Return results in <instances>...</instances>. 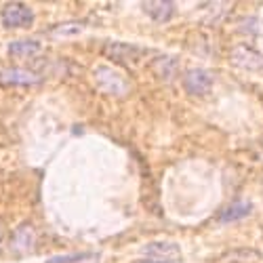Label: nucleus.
Segmentation results:
<instances>
[{"instance_id":"1","label":"nucleus","mask_w":263,"mask_h":263,"mask_svg":"<svg viewBox=\"0 0 263 263\" xmlns=\"http://www.w3.org/2000/svg\"><path fill=\"white\" fill-rule=\"evenodd\" d=\"M95 82L99 89H103L109 95H124L128 91V80L112 68H99L95 72Z\"/></svg>"},{"instance_id":"2","label":"nucleus","mask_w":263,"mask_h":263,"mask_svg":"<svg viewBox=\"0 0 263 263\" xmlns=\"http://www.w3.org/2000/svg\"><path fill=\"white\" fill-rule=\"evenodd\" d=\"M141 253L147 257V261L154 263H175L181 257V249L175 242H149L141 249Z\"/></svg>"},{"instance_id":"3","label":"nucleus","mask_w":263,"mask_h":263,"mask_svg":"<svg viewBox=\"0 0 263 263\" xmlns=\"http://www.w3.org/2000/svg\"><path fill=\"white\" fill-rule=\"evenodd\" d=\"M230 61L234 65H238V68H242V70H251V72L263 74V55L257 53L251 47H245V45L234 47L232 53H230Z\"/></svg>"},{"instance_id":"4","label":"nucleus","mask_w":263,"mask_h":263,"mask_svg":"<svg viewBox=\"0 0 263 263\" xmlns=\"http://www.w3.org/2000/svg\"><path fill=\"white\" fill-rule=\"evenodd\" d=\"M34 21V13L30 7L21 5V3H13V5H7L5 11H3V24L5 28H28L32 26Z\"/></svg>"},{"instance_id":"5","label":"nucleus","mask_w":263,"mask_h":263,"mask_svg":"<svg viewBox=\"0 0 263 263\" xmlns=\"http://www.w3.org/2000/svg\"><path fill=\"white\" fill-rule=\"evenodd\" d=\"M105 53H107V57H112L116 63H122V65H137L139 59L147 55V49L114 42V45H109V47L105 49Z\"/></svg>"},{"instance_id":"6","label":"nucleus","mask_w":263,"mask_h":263,"mask_svg":"<svg viewBox=\"0 0 263 263\" xmlns=\"http://www.w3.org/2000/svg\"><path fill=\"white\" fill-rule=\"evenodd\" d=\"M211 86H213V76L204 70H190L183 76V89L194 97L206 95L211 91Z\"/></svg>"},{"instance_id":"7","label":"nucleus","mask_w":263,"mask_h":263,"mask_svg":"<svg viewBox=\"0 0 263 263\" xmlns=\"http://www.w3.org/2000/svg\"><path fill=\"white\" fill-rule=\"evenodd\" d=\"M0 82L3 84H38L40 76L30 72V70H21V68H9L0 72Z\"/></svg>"},{"instance_id":"8","label":"nucleus","mask_w":263,"mask_h":263,"mask_svg":"<svg viewBox=\"0 0 263 263\" xmlns=\"http://www.w3.org/2000/svg\"><path fill=\"white\" fill-rule=\"evenodd\" d=\"M143 11L158 24H166V21L175 15V5L171 0H158V3H143Z\"/></svg>"},{"instance_id":"9","label":"nucleus","mask_w":263,"mask_h":263,"mask_svg":"<svg viewBox=\"0 0 263 263\" xmlns=\"http://www.w3.org/2000/svg\"><path fill=\"white\" fill-rule=\"evenodd\" d=\"M253 211V204L247 200H236L230 206H226L221 213H219V221L221 223H230V221H238V219L247 217Z\"/></svg>"},{"instance_id":"10","label":"nucleus","mask_w":263,"mask_h":263,"mask_svg":"<svg viewBox=\"0 0 263 263\" xmlns=\"http://www.w3.org/2000/svg\"><path fill=\"white\" fill-rule=\"evenodd\" d=\"M34 242H36V234H34L32 226H21V228L13 234V249H15L17 253H28V251H32Z\"/></svg>"},{"instance_id":"11","label":"nucleus","mask_w":263,"mask_h":263,"mask_svg":"<svg viewBox=\"0 0 263 263\" xmlns=\"http://www.w3.org/2000/svg\"><path fill=\"white\" fill-rule=\"evenodd\" d=\"M40 51V42L38 40H15L9 45V53L17 57H30Z\"/></svg>"},{"instance_id":"12","label":"nucleus","mask_w":263,"mask_h":263,"mask_svg":"<svg viewBox=\"0 0 263 263\" xmlns=\"http://www.w3.org/2000/svg\"><path fill=\"white\" fill-rule=\"evenodd\" d=\"M82 24H76V21H72V24H63V26H57L51 30V36L55 38H63V36H76L82 32Z\"/></svg>"},{"instance_id":"13","label":"nucleus","mask_w":263,"mask_h":263,"mask_svg":"<svg viewBox=\"0 0 263 263\" xmlns=\"http://www.w3.org/2000/svg\"><path fill=\"white\" fill-rule=\"evenodd\" d=\"M93 257L91 253H74V255H59V257H51L47 259V263H78L82 259Z\"/></svg>"}]
</instances>
